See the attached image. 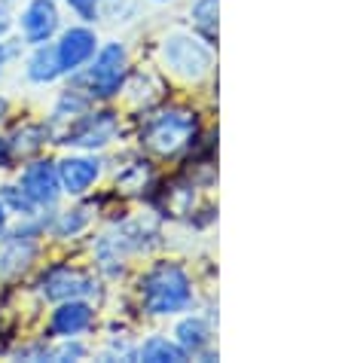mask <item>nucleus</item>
<instances>
[{"instance_id": "nucleus-13", "label": "nucleus", "mask_w": 345, "mask_h": 363, "mask_svg": "<svg viewBox=\"0 0 345 363\" xmlns=\"http://www.w3.org/2000/svg\"><path fill=\"white\" fill-rule=\"evenodd\" d=\"M211 342V333H208V324L202 318H187L177 324V345L187 351H192V354H199L202 348H205Z\"/></svg>"}, {"instance_id": "nucleus-16", "label": "nucleus", "mask_w": 345, "mask_h": 363, "mask_svg": "<svg viewBox=\"0 0 345 363\" xmlns=\"http://www.w3.org/2000/svg\"><path fill=\"white\" fill-rule=\"evenodd\" d=\"M43 128L40 125H25L16 132V140H9V150H13L16 156H28L34 153V150H40V144H43Z\"/></svg>"}, {"instance_id": "nucleus-6", "label": "nucleus", "mask_w": 345, "mask_h": 363, "mask_svg": "<svg viewBox=\"0 0 345 363\" xmlns=\"http://www.w3.org/2000/svg\"><path fill=\"white\" fill-rule=\"evenodd\" d=\"M95 34L89 28H70V31L62 34V43L55 46L58 52V65L62 70H77L80 65H86L89 58L95 55Z\"/></svg>"}, {"instance_id": "nucleus-22", "label": "nucleus", "mask_w": 345, "mask_h": 363, "mask_svg": "<svg viewBox=\"0 0 345 363\" xmlns=\"http://www.w3.org/2000/svg\"><path fill=\"white\" fill-rule=\"evenodd\" d=\"M4 110H6V101H4V98H0V116H4Z\"/></svg>"}, {"instance_id": "nucleus-19", "label": "nucleus", "mask_w": 345, "mask_h": 363, "mask_svg": "<svg viewBox=\"0 0 345 363\" xmlns=\"http://www.w3.org/2000/svg\"><path fill=\"white\" fill-rule=\"evenodd\" d=\"M6 58H9V49H6L4 43H0V67H4V62H6Z\"/></svg>"}, {"instance_id": "nucleus-14", "label": "nucleus", "mask_w": 345, "mask_h": 363, "mask_svg": "<svg viewBox=\"0 0 345 363\" xmlns=\"http://www.w3.org/2000/svg\"><path fill=\"white\" fill-rule=\"evenodd\" d=\"M141 360H150V363H180L187 360V351L177 345V342H168L165 336H153L144 342L141 348Z\"/></svg>"}, {"instance_id": "nucleus-17", "label": "nucleus", "mask_w": 345, "mask_h": 363, "mask_svg": "<svg viewBox=\"0 0 345 363\" xmlns=\"http://www.w3.org/2000/svg\"><path fill=\"white\" fill-rule=\"evenodd\" d=\"M67 4L74 6V9H77V13L83 16V18H89V22H92V18H95V0H67Z\"/></svg>"}, {"instance_id": "nucleus-12", "label": "nucleus", "mask_w": 345, "mask_h": 363, "mask_svg": "<svg viewBox=\"0 0 345 363\" xmlns=\"http://www.w3.org/2000/svg\"><path fill=\"white\" fill-rule=\"evenodd\" d=\"M58 74H62V65H58L55 46H37L34 58L28 62V77H31L34 83H53Z\"/></svg>"}, {"instance_id": "nucleus-20", "label": "nucleus", "mask_w": 345, "mask_h": 363, "mask_svg": "<svg viewBox=\"0 0 345 363\" xmlns=\"http://www.w3.org/2000/svg\"><path fill=\"white\" fill-rule=\"evenodd\" d=\"M4 226H6V214H4V205H0V232H4Z\"/></svg>"}, {"instance_id": "nucleus-9", "label": "nucleus", "mask_w": 345, "mask_h": 363, "mask_svg": "<svg viewBox=\"0 0 345 363\" xmlns=\"http://www.w3.org/2000/svg\"><path fill=\"white\" fill-rule=\"evenodd\" d=\"M89 290H95L92 281L67 266H58L43 278V294L49 299H77V296L89 294Z\"/></svg>"}, {"instance_id": "nucleus-18", "label": "nucleus", "mask_w": 345, "mask_h": 363, "mask_svg": "<svg viewBox=\"0 0 345 363\" xmlns=\"http://www.w3.org/2000/svg\"><path fill=\"white\" fill-rule=\"evenodd\" d=\"M6 28H9V18H6V13H4V9H0V34H4Z\"/></svg>"}, {"instance_id": "nucleus-2", "label": "nucleus", "mask_w": 345, "mask_h": 363, "mask_svg": "<svg viewBox=\"0 0 345 363\" xmlns=\"http://www.w3.org/2000/svg\"><path fill=\"white\" fill-rule=\"evenodd\" d=\"M144 138L156 153L171 156L192 144V138H196V116L187 113V110H165V113L150 119Z\"/></svg>"}, {"instance_id": "nucleus-5", "label": "nucleus", "mask_w": 345, "mask_h": 363, "mask_svg": "<svg viewBox=\"0 0 345 363\" xmlns=\"http://www.w3.org/2000/svg\"><path fill=\"white\" fill-rule=\"evenodd\" d=\"M58 28V9L53 0H31L22 13V31L28 43H46Z\"/></svg>"}, {"instance_id": "nucleus-7", "label": "nucleus", "mask_w": 345, "mask_h": 363, "mask_svg": "<svg viewBox=\"0 0 345 363\" xmlns=\"http://www.w3.org/2000/svg\"><path fill=\"white\" fill-rule=\"evenodd\" d=\"M22 186L25 196L34 201V205H55L58 193H62V184H58V171L49 162H37L22 174Z\"/></svg>"}, {"instance_id": "nucleus-4", "label": "nucleus", "mask_w": 345, "mask_h": 363, "mask_svg": "<svg viewBox=\"0 0 345 363\" xmlns=\"http://www.w3.org/2000/svg\"><path fill=\"white\" fill-rule=\"evenodd\" d=\"M126 67H128L126 49L119 46V43H107L98 52L95 65L89 67V89H92V95H101V98L116 95L119 86H123Z\"/></svg>"}, {"instance_id": "nucleus-3", "label": "nucleus", "mask_w": 345, "mask_h": 363, "mask_svg": "<svg viewBox=\"0 0 345 363\" xmlns=\"http://www.w3.org/2000/svg\"><path fill=\"white\" fill-rule=\"evenodd\" d=\"M162 58L165 65L184 79H199L208 74L211 67V46H205L202 40L190 37V34H175L165 40L162 46Z\"/></svg>"}, {"instance_id": "nucleus-21", "label": "nucleus", "mask_w": 345, "mask_h": 363, "mask_svg": "<svg viewBox=\"0 0 345 363\" xmlns=\"http://www.w3.org/2000/svg\"><path fill=\"white\" fill-rule=\"evenodd\" d=\"M6 162V156H4V140H0V165Z\"/></svg>"}, {"instance_id": "nucleus-15", "label": "nucleus", "mask_w": 345, "mask_h": 363, "mask_svg": "<svg viewBox=\"0 0 345 363\" xmlns=\"http://www.w3.org/2000/svg\"><path fill=\"white\" fill-rule=\"evenodd\" d=\"M192 25H196L208 40L214 37V31H217V0H199V4L192 6Z\"/></svg>"}, {"instance_id": "nucleus-8", "label": "nucleus", "mask_w": 345, "mask_h": 363, "mask_svg": "<svg viewBox=\"0 0 345 363\" xmlns=\"http://www.w3.org/2000/svg\"><path fill=\"white\" fill-rule=\"evenodd\" d=\"M58 184H62L65 193L70 196H80V193H86L89 186L98 180L101 174V168L95 159H83V156H70L65 159V162H58Z\"/></svg>"}, {"instance_id": "nucleus-11", "label": "nucleus", "mask_w": 345, "mask_h": 363, "mask_svg": "<svg viewBox=\"0 0 345 363\" xmlns=\"http://www.w3.org/2000/svg\"><path fill=\"white\" fill-rule=\"evenodd\" d=\"M116 135V119L114 113H95V116H86L80 128L70 135L67 144H77V147H104L110 138Z\"/></svg>"}, {"instance_id": "nucleus-10", "label": "nucleus", "mask_w": 345, "mask_h": 363, "mask_svg": "<svg viewBox=\"0 0 345 363\" xmlns=\"http://www.w3.org/2000/svg\"><path fill=\"white\" fill-rule=\"evenodd\" d=\"M92 318H95V311L89 308L86 302L70 299V302H65V306L53 315V320H49V330H53V336H77V333H83V330L92 327Z\"/></svg>"}, {"instance_id": "nucleus-1", "label": "nucleus", "mask_w": 345, "mask_h": 363, "mask_svg": "<svg viewBox=\"0 0 345 363\" xmlns=\"http://www.w3.org/2000/svg\"><path fill=\"white\" fill-rule=\"evenodd\" d=\"M141 296L153 315H177L192 302V287L187 272L175 263H162L141 281Z\"/></svg>"}]
</instances>
